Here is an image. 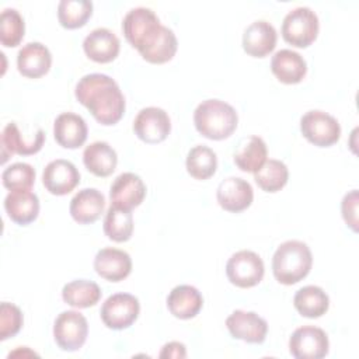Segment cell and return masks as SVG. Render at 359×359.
Returning a JSON list of instances; mask_svg holds the SVG:
<instances>
[{"instance_id":"1","label":"cell","mask_w":359,"mask_h":359,"mask_svg":"<svg viewBox=\"0 0 359 359\" xmlns=\"http://www.w3.org/2000/svg\"><path fill=\"white\" fill-rule=\"evenodd\" d=\"M158 21L156 13L147 7L129 10L122 21L126 41L139 50L146 62L154 65L171 60L178 48L174 31Z\"/></svg>"},{"instance_id":"2","label":"cell","mask_w":359,"mask_h":359,"mask_svg":"<svg viewBox=\"0 0 359 359\" xmlns=\"http://www.w3.org/2000/svg\"><path fill=\"white\" fill-rule=\"evenodd\" d=\"M74 95L101 125H115L123 116L125 97L118 83L108 74L91 73L83 76L76 84Z\"/></svg>"},{"instance_id":"3","label":"cell","mask_w":359,"mask_h":359,"mask_svg":"<svg viewBox=\"0 0 359 359\" xmlns=\"http://www.w3.org/2000/svg\"><path fill=\"white\" fill-rule=\"evenodd\" d=\"M237 122V111L222 100H205L194 111L196 130L210 140H223L231 136Z\"/></svg>"},{"instance_id":"4","label":"cell","mask_w":359,"mask_h":359,"mask_svg":"<svg viewBox=\"0 0 359 359\" xmlns=\"http://www.w3.org/2000/svg\"><path fill=\"white\" fill-rule=\"evenodd\" d=\"M313 265L309 245L299 240L282 243L272 257V272L282 285H294L304 279Z\"/></svg>"},{"instance_id":"5","label":"cell","mask_w":359,"mask_h":359,"mask_svg":"<svg viewBox=\"0 0 359 359\" xmlns=\"http://www.w3.org/2000/svg\"><path fill=\"white\" fill-rule=\"evenodd\" d=\"M320 22L317 14L310 7H296L290 10L282 21L283 39L296 48H307L318 34Z\"/></svg>"},{"instance_id":"6","label":"cell","mask_w":359,"mask_h":359,"mask_svg":"<svg viewBox=\"0 0 359 359\" xmlns=\"http://www.w3.org/2000/svg\"><path fill=\"white\" fill-rule=\"evenodd\" d=\"M302 135L314 146L330 147L341 137V125L328 112L313 109L300 118Z\"/></svg>"},{"instance_id":"7","label":"cell","mask_w":359,"mask_h":359,"mask_svg":"<svg viewBox=\"0 0 359 359\" xmlns=\"http://www.w3.org/2000/svg\"><path fill=\"white\" fill-rule=\"evenodd\" d=\"M265 266L261 257L250 250L234 252L226 264V275L229 280L241 289L258 285L264 278Z\"/></svg>"},{"instance_id":"8","label":"cell","mask_w":359,"mask_h":359,"mask_svg":"<svg viewBox=\"0 0 359 359\" xmlns=\"http://www.w3.org/2000/svg\"><path fill=\"white\" fill-rule=\"evenodd\" d=\"M88 335V323L86 317L76 311H62L53 323V338L56 345L66 352L79 351Z\"/></svg>"},{"instance_id":"9","label":"cell","mask_w":359,"mask_h":359,"mask_svg":"<svg viewBox=\"0 0 359 359\" xmlns=\"http://www.w3.org/2000/svg\"><path fill=\"white\" fill-rule=\"evenodd\" d=\"M140 303L130 293H115L105 299L100 316L105 327L111 330L129 328L139 317Z\"/></svg>"},{"instance_id":"10","label":"cell","mask_w":359,"mask_h":359,"mask_svg":"<svg viewBox=\"0 0 359 359\" xmlns=\"http://www.w3.org/2000/svg\"><path fill=\"white\" fill-rule=\"evenodd\" d=\"M330 341L324 330L314 325H303L289 338V352L297 359H321L328 353Z\"/></svg>"},{"instance_id":"11","label":"cell","mask_w":359,"mask_h":359,"mask_svg":"<svg viewBox=\"0 0 359 359\" xmlns=\"http://www.w3.org/2000/svg\"><path fill=\"white\" fill-rule=\"evenodd\" d=\"M135 135L149 144H156L167 139L171 132L168 114L158 107H146L140 109L133 121Z\"/></svg>"},{"instance_id":"12","label":"cell","mask_w":359,"mask_h":359,"mask_svg":"<svg viewBox=\"0 0 359 359\" xmlns=\"http://www.w3.org/2000/svg\"><path fill=\"white\" fill-rule=\"evenodd\" d=\"M230 335L248 344H262L268 334V323L254 311L234 310L226 318Z\"/></svg>"},{"instance_id":"13","label":"cell","mask_w":359,"mask_h":359,"mask_svg":"<svg viewBox=\"0 0 359 359\" xmlns=\"http://www.w3.org/2000/svg\"><path fill=\"white\" fill-rule=\"evenodd\" d=\"M42 182L49 194L56 196L67 195L79 185L80 172L72 161L56 158L43 168Z\"/></svg>"},{"instance_id":"14","label":"cell","mask_w":359,"mask_h":359,"mask_svg":"<svg viewBox=\"0 0 359 359\" xmlns=\"http://www.w3.org/2000/svg\"><path fill=\"white\" fill-rule=\"evenodd\" d=\"M146 196V185L135 172H122L111 184V206L132 210L137 208Z\"/></svg>"},{"instance_id":"15","label":"cell","mask_w":359,"mask_h":359,"mask_svg":"<svg viewBox=\"0 0 359 359\" xmlns=\"http://www.w3.org/2000/svg\"><path fill=\"white\" fill-rule=\"evenodd\" d=\"M216 198L224 210L238 213L252 203L254 191L248 181L240 177H229L219 184Z\"/></svg>"},{"instance_id":"16","label":"cell","mask_w":359,"mask_h":359,"mask_svg":"<svg viewBox=\"0 0 359 359\" xmlns=\"http://www.w3.org/2000/svg\"><path fill=\"white\" fill-rule=\"evenodd\" d=\"M94 269L101 278L109 282H121L129 276L132 271V259L123 250L105 247L95 254Z\"/></svg>"},{"instance_id":"17","label":"cell","mask_w":359,"mask_h":359,"mask_svg":"<svg viewBox=\"0 0 359 359\" xmlns=\"http://www.w3.org/2000/svg\"><path fill=\"white\" fill-rule=\"evenodd\" d=\"M276 39L275 27L265 20H258L244 29L243 49L252 57H265L275 49Z\"/></svg>"},{"instance_id":"18","label":"cell","mask_w":359,"mask_h":359,"mask_svg":"<svg viewBox=\"0 0 359 359\" xmlns=\"http://www.w3.org/2000/svg\"><path fill=\"white\" fill-rule=\"evenodd\" d=\"M50 65V50L41 42H28L18 50L17 69L24 77L39 79L49 72Z\"/></svg>"},{"instance_id":"19","label":"cell","mask_w":359,"mask_h":359,"mask_svg":"<svg viewBox=\"0 0 359 359\" xmlns=\"http://www.w3.org/2000/svg\"><path fill=\"white\" fill-rule=\"evenodd\" d=\"M119 38L108 28L93 29L83 41V49L88 59L97 63H109L119 53Z\"/></svg>"},{"instance_id":"20","label":"cell","mask_w":359,"mask_h":359,"mask_svg":"<svg viewBox=\"0 0 359 359\" xmlns=\"http://www.w3.org/2000/svg\"><path fill=\"white\" fill-rule=\"evenodd\" d=\"M88 135L86 121L74 112H62L53 122V136L65 149H77L84 144Z\"/></svg>"},{"instance_id":"21","label":"cell","mask_w":359,"mask_h":359,"mask_svg":"<svg viewBox=\"0 0 359 359\" xmlns=\"http://www.w3.org/2000/svg\"><path fill=\"white\" fill-rule=\"evenodd\" d=\"M105 209V196L95 188L80 189L70 201V215L80 224H90L100 219Z\"/></svg>"},{"instance_id":"22","label":"cell","mask_w":359,"mask_h":359,"mask_svg":"<svg viewBox=\"0 0 359 359\" xmlns=\"http://www.w3.org/2000/svg\"><path fill=\"white\" fill-rule=\"evenodd\" d=\"M8 217L21 226L32 223L39 213V199L31 189H14L4 198Z\"/></svg>"},{"instance_id":"23","label":"cell","mask_w":359,"mask_h":359,"mask_svg":"<svg viewBox=\"0 0 359 359\" xmlns=\"http://www.w3.org/2000/svg\"><path fill=\"white\" fill-rule=\"evenodd\" d=\"M203 306L201 292L191 285H178L171 289L167 296V307L170 313L180 320H189L199 314Z\"/></svg>"},{"instance_id":"24","label":"cell","mask_w":359,"mask_h":359,"mask_svg":"<svg viewBox=\"0 0 359 359\" xmlns=\"http://www.w3.org/2000/svg\"><path fill=\"white\" fill-rule=\"evenodd\" d=\"M273 76L285 84L300 83L307 73V63L300 53L292 49H280L271 59Z\"/></svg>"},{"instance_id":"25","label":"cell","mask_w":359,"mask_h":359,"mask_svg":"<svg viewBox=\"0 0 359 359\" xmlns=\"http://www.w3.org/2000/svg\"><path fill=\"white\" fill-rule=\"evenodd\" d=\"M45 142V133L42 129H38L36 135L31 142H27L22 139V135L15 125V122H10L4 126L1 132V157L3 163L7 160V157L13 154L20 156H29L38 153Z\"/></svg>"},{"instance_id":"26","label":"cell","mask_w":359,"mask_h":359,"mask_svg":"<svg viewBox=\"0 0 359 359\" xmlns=\"http://www.w3.org/2000/svg\"><path fill=\"white\" fill-rule=\"evenodd\" d=\"M83 163L91 174L108 177L116 168L118 156L107 142H93L83 151Z\"/></svg>"},{"instance_id":"27","label":"cell","mask_w":359,"mask_h":359,"mask_svg":"<svg viewBox=\"0 0 359 359\" xmlns=\"http://www.w3.org/2000/svg\"><path fill=\"white\" fill-rule=\"evenodd\" d=\"M266 143L259 136H248L241 140L237 151L233 156L234 164L244 172H255L266 161Z\"/></svg>"},{"instance_id":"28","label":"cell","mask_w":359,"mask_h":359,"mask_svg":"<svg viewBox=\"0 0 359 359\" xmlns=\"http://www.w3.org/2000/svg\"><path fill=\"white\" fill-rule=\"evenodd\" d=\"M293 304L300 316L307 318H318L328 311L330 297L320 286L307 285L296 292Z\"/></svg>"},{"instance_id":"29","label":"cell","mask_w":359,"mask_h":359,"mask_svg":"<svg viewBox=\"0 0 359 359\" xmlns=\"http://www.w3.org/2000/svg\"><path fill=\"white\" fill-rule=\"evenodd\" d=\"M100 286L87 279H76L66 283L62 289V299L72 307L87 309L95 306L101 299Z\"/></svg>"},{"instance_id":"30","label":"cell","mask_w":359,"mask_h":359,"mask_svg":"<svg viewBox=\"0 0 359 359\" xmlns=\"http://www.w3.org/2000/svg\"><path fill=\"white\" fill-rule=\"evenodd\" d=\"M185 167L188 174L195 180H208L217 168L216 153L205 144L194 146L187 154Z\"/></svg>"},{"instance_id":"31","label":"cell","mask_w":359,"mask_h":359,"mask_svg":"<svg viewBox=\"0 0 359 359\" xmlns=\"http://www.w3.org/2000/svg\"><path fill=\"white\" fill-rule=\"evenodd\" d=\"M105 236L116 243L128 241L133 233V215L132 210L109 206L104 219Z\"/></svg>"},{"instance_id":"32","label":"cell","mask_w":359,"mask_h":359,"mask_svg":"<svg viewBox=\"0 0 359 359\" xmlns=\"http://www.w3.org/2000/svg\"><path fill=\"white\" fill-rule=\"evenodd\" d=\"M254 180L262 191L278 192L286 185L289 180V170L283 161L269 158L258 171L254 172Z\"/></svg>"},{"instance_id":"33","label":"cell","mask_w":359,"mask_h":359,"mask_svg":"<svg viewBox=\"0 0 359 359\" xmlns=\"http://www.w3.org/2000/svg\"><path fill=\"white\" fill-rule=\"evenodd\" d=\"M91 14L93 3L88 0H60L57 4V20L67 29L86 25Z\"/></svg>"},{"instance_id":"34","label":"cell","mask_w":359,"mask_h":359,"mask_svg":"<svg viewBox=\"0 0 359 359\" xmlns=\"http://www.w3.org/2000/svg\"><path fill=\"white\" fill-rule=\"evenodd\" d=\"M24 18L15 8H4L0 15V42L6 48L20 45L24 38Z\"/></svg>"},{"instance_id":"35","label":"cell","mask_w":359,"mask_h":359,"mask_svg":"<svg viewBox=\"0 0 359 359\" xmlns=\"http://www.w3.org/2000/svg\"><path fill=\"white\" fill-rule=\"evenodd\" d=\"M3 185L10 189H31L35 182V170L28 163H14L1 174Z\"/></svg>"},{"instance_id":"36","label":"cell","mask_w":359,"mask_h":359,"mask_svg":"<svg viewBox=\"0 0 359 359\" xmlns=\"http://www.w3.org/2000/svg\"><path fill=\"white\" fill-rule=\"evenodd\" d=\"M22 311L13 303L3 302L0 304V339L6 341L17 335L22 327Z\"/></svg>"},{"instance_id":"37","label":"cell","mask_w":359,"mask_h":359,"mask_svg":"<svg viewBox=\"0 0 359 359\" xmlns=\"http://www.w3.org/2000/svg\"><path fill=\"white\" fill-rule=\"evenodd\" d=\"M341 212L345 223L353 231H358V189L345 194L341 202Z\"/></svg>"},{"instance_id":"38","label":"cell","mask_w":359,"mask_h":359,"mask_svg":"<svg viewBox=\"0 0 359 359\" xmlns=\"http://www.w3.org/2000/svg\"><path fill=\"white\" fill-rule=\"evenodd\" d=\"M160 358H185L187 356V349L185 345L177 341L168 342L163 346L160 355Z\"/></svg>"}]
</instances>
